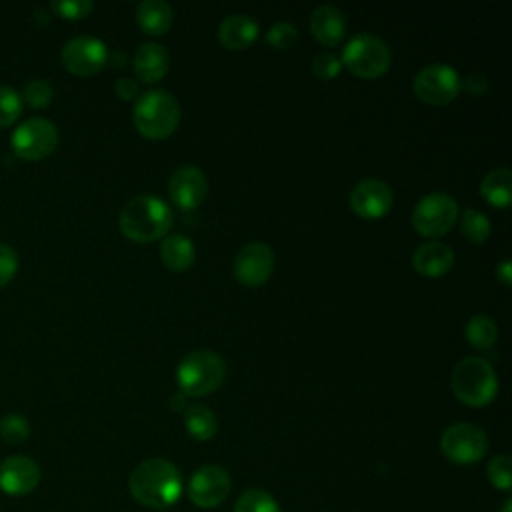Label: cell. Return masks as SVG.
I'll use <instances>...</instances> for the list:
<instances>
[{
	"label": "cell",
	"mask_w": 512,
	"mask_h": 512,
	"mask_svg": "<svg viewBox=\"0 0 512 512\" xmlns=\"http://www.w3.org/2000/svg\"><path fill=\"white\" fill-rule=\"evenodd\" d=\"M488 480L494 488L508 492L512 486V460L508 454H498L488 462Z\"/></svg>",
	"instance_id": "cell-28"
},
{
	"label": "cell",
	"mask_w": 512,
	"mask_h": 512,
	"mask_svg": "<svg viewBox=\"0 0 512 512\" xmlns=\"http://www.w3.org/2000/svg\"><path fill=\"white\" fill-rule=\"evenodd\" d=\"M40 482V466L22 454L8 456L0 464V490L8 496L30 494Z\"/></svg>",
	"instance_id": "cell-16"
},
{
	"label": "cell",
	"mask_w": 512,
	"mask_h": 512,
	"mask_svg": "<svg viewBox=\"0 0 512 512\" xmlns=\"http://www.w3.org/2000/svg\"><path fill=\"white\" fill-rule=\"evenodd\" d=\"M168 194L182 210L198 208L208 196L206 174L198 166H182L174 170L168 182Z\"/></svg>",
	"instance_id": "cell-15"
},
{
	"label": "cell",
	"mask_w": 512,
	"mask_h": 512,
	"mask_svg": "<svg viewBox=\"0 0 512 512\" xmlns=\"http://www.w3.org/2000/svg\"><path fill=\"white\" fill-rule=\"evenodd\" d=\"M460 232L468 242L484 244L490 236V220L482 212L466 208L460 218Z\"/></svg>",
	"instance_id": "cell-27"
},
{
	"label": "cell",
	"mask_w": 512,
	"mask_h": 512,
	"mask_svg": "<svg viewBox=\"0 0 512 512\" xmlns=\"http://www.w3.org/2000/svg\"><path fill=\"white\" fill-rule=\"evenodd\" d=\"M186 396L184 394H178V396H172L170 398V406L174 408V410H180V408H186V400H184Z\"/></svg>",
	"instance_id": "cell-39"
},
{
	"label": "cell",
	"mask_w": 512,
	"mask_h": 512,
	"mask_svg": "<svg viewBox=\"0 0 512 512\" xmlns=\"http://www.w3.org/2000/svg\"><path fill=\"white\" fill-rule=\"evenodd\" d=\"M52 96H54V90L52 86L46 82V80H40V78H34V80H28L22 88V94L20 98L32 106V108H44L52 102Z\"/></svg>",
	"instance_id": "cell-29"
},
{
	"label": "cell",
	"mask_w": 512,
	"mask_h": 512,
	"mask_svg": "<svg viewBox=\"0 0 512 512\" xmlns=\"http://www.w3.org/2000/svg\"><path fill=\"white\" fill-rule=\"evenodd\" d=\"M454 396L472 408L488 406L498 394V376L494 368L480 356L462 358L450 376Z\"/></svg>",
	"instance_id": "cell-3"
},
{
	"label": "cell",
	"mask_w": 512,
	"mask_h": 512,
	"mask_svg": "<svg viewBox=\"0 0 512 512\" xmlns=\"http://www.w3.org/2000/svg\"><path fill=\"white\" fill-rule=\"evenodd\" d=\"M480 194L496 208H508L512 200V172L508 168L490 170L480 182Z\"/></svg>",
	"instance_id": "cell-23"
},
{
	"label": "cell",
	"mask_w": 512,
	"mask_h": 512,
	"mask_svg": "<svg viewBox=\"0 0 512 512\" xmlns=\"http://www.w3.org/2000/svg\"><path fill=\"white\" fill-rule=\"evenodd\" d=\"M296 40H298V30L292 22H276L266 32V42L274 50H288L296 44Z\"/></svg>",
	"instance_id": "cell-32"
},
{
	"label": "cell",
	"mask_w": 512,
	"mask_h": 512,
	"mask_svg": "<svg viewBox=\"0 0 512 512\" xmlns=\"http://www.w3.org/2000/svg\"><path fill=\"white\" fill-rule=\"evenodd\" d=\"M346 18L342 10H338L332 4L318 6L310 16V32L312 36L326 48H332L342 42L346 36Z\"/></svg>",
	"instance_id": "cell-18"
},
{
	"label": "cell",
	"mask_w": 512,
	"mask_h": 512,
	"mask_svg": "<svg viewBox=\"0 0 512 512\" xmlns=\"http://www.w3.org/2000/svg\"><path fill=\"white\" fill-rule=\"evenodd\" d=\"M128 488L140 504L150 508H166L180 498L182 476L170 460L148 458L132 470Z\"/></svg>",
	"instance_id": "cell-1"
},
{
	"label": "cell",
	"mask_w": 512,
	"mask_h": 512,
	"mask_svg": "<svg viewBox=\"0 0 512 512\" xmlns=\"http://www.w3.org/2000/svg\"><path fill=\"white\" fill-rule=\"evenodd\" d=\"M30 424L22 414H8L0 420V436L8 444H20L28 438Z\"/></svg>",
	"instance_id": "cell-31"
},
{
	"label": "cell",
	"mask_w": 512,
	"mask_h": 512,
	"mask_svg": "<svg viewBox=\"0 0 512 512\" xmlns=\"http://www.w3.org/2000/svg\"><path fill=\"white\" fill-rule=\"evenodd\" d=\"M458 220V204L446 192H430L412 210V228L426 238H440Z\"/></svg>",
	"instance_id": "cell-7"
},
{
	"label": "cell",
	"mask_w": 512,
	"mask_h": 512,
	"mask_svg": "<svg viewBox=\"0 0 512 512\" xmlns=\"http://www.w3.org/2000/svg\"><path fill=\"white\" fill-rule=\"evenodd\" d=\"M440 450L454 464H474L486 454L488 438L480 426L456 422L442 432Z\"/></svg>",
	"instance_id": "cell-10"
},
{
	"label": "cell",
	"mask_w": 512,
	"mask_h": 512,
	"mask_svg": "<svg viewBox=\"0 0 512 512\" xmlns=\"http://www.w3.org/2000/svg\"><path fill=\"white\" fill-rule=\"evenodd\" d=\"M160 260L172 272H186L196 260L194 242L184 234H168L160 244Z\"/></svg>",
	"instance_id": "cell-21"
},
{
	"label": "cell",
	"mask_w": 512,
	"mask_h": 512,
	"mask_svg": "<svg viewBox=\"0 0 512 512\" xmlns=\"http://www.w3.org/2000/svg\"><path fill=\"white\" fill-rule=\"evenodd\" d=\"M340 62L348 68L354 76L364 80L380 78L392 62V54L388 44L370 32H360L348 40L342 50Z\"/></svg>",
	"instance_id": "cell-6"
},
{
	"label": "cell",
	"mask_w": 512,
	"mask_h": 512,
	"mask_svg": "<svg viewBox=\"0 0 512 512\" xmlns=\"http://www.w3.org/2000/svg\"><path fill=\"white\" fill-rule=\"evenodd\" d=\"M274 252L264 242H248L234 258V276L248 288L262 286L274 272Z\"/></svg>",
	"instance_id": "cell-13"
},
{
	"label": "cell",
	"mask_w": 512,
	"mask_h": 512,
	"mask_svg": "<svg viewBox=\"0 0 512 512\" xmlns=\"http://www.w3.org/2000/svg\"><path fill=\"white\" fill-rule=\"evenodd\" d=\"M62 66L76 76H94L108 60V50L94 36H76L62 46Z\"/></svg>",
	"instance_id": "cell-11"
},
{
	"label": "cell",
	"mask_w": 512,
	"mask_h": 512,
	"mask_svg": "<svg viewBox=\"0 0 512 512\" xmlns=\"http://www.w3.org/2000/svg\"><path fill=\"white\" fill-rule=\"evenodd\" d=\"M174 222L172 208L150 194L128 200L120 210V232L138 244H148L168 236Z\"/></svg>",
	"instance_id": "cell-2"
},
{
	"label": "cell",
	"mask_w": 512,
	"mask_h": 512,
	"mask_svg": "<svg viewBox=\"0 0 512 512\" xmlns=\"http://www.w3.org/2000/svg\"><path fill=\"white\" fill-rule=\"evenodd\" d=\"M466 340L478 348V350H488L494 346V342L498 340V326L496 322L486 316V314H474L468 322H466Z\"/></svg>",
	"instance_id": "cell-25"
},
{
	"label": "cell",
	"mask_w": 512,
	"mask_h": 512,
	"mask_svg": "<svg viewBox=\"0 0 512 512\" xmlns=\"http://www.w3.org/2000/svg\"><path fill=\"white\" fill-rule=\"evenodd\" d=\"M500 512H512V500H506L504 502V506H502V510Z\"/></svg>",
	"instance_id": "cell-40"
},
{
	"label": "cell",
	"mask_w": 512,
	"mask_h": 512,
	"mask_svg": "<svg viewBox=\"0 0 512 512\" xmlns=\"http://www.w3.org/2000/svg\"><path fill=\"white\" fill-rule=\"evenodd\" d=\"M234 512H282L276 498L260 488H248L234 504Z\"/></svg>",
	"instance_id": "cell-26"
},
{
	"label": "cell",
	"mask_w": 512,
	"mask_h": 512,
	"mask_svg": "<svg viewBox=\"0 0 512 512\" xmlns=\"http://www.w3.org/2000/svg\"><path fill=\"white\" fill-rule=\"evenodd\" d=\"M340 70H342V62L332 52H320L312 60V74L320 80H332L340 74Z\"/></svg>",
	"instance_id": "cell-34"
},
{
	"label": "cell",
	"mask_w": 512,
	"mask_h": 512,
	"mask_svg": "<svg viewBox=\"0 0 512 512\" xmlns=\"http://www.w3.org/2000/svg\"><path fill=\"white\" fill-rule=\"evenodd\" d=\"M394 202L392 188L378 178L360 180L348 194V204L354 214L366 220L382 218L390 212Z\"/></svg>",
	"instance_id": "cell-14"
},
{
	"label": "cell",
	"mask_w": 512,
	"mask_h": 512,
	"mask_svg": "<svg viewBox=\"0 0 512 512\" xmlns=\"http://www.w3.org/2000/svg\"><path fill=\"white\" fill-rule=\"evenodd\" d=\"M18 254L12 246L0 244V288H4L18 272Z\"/></svg>",
	"instance_id": "cell-35"
},
{
	"label": "cell",
	"mask_w": 512,
	"mask_h": 512,
	"mask_svg": "<svg viewBox=\"0 0 512 512\" xmlns=\"http://www.w3.org/2000/svg\"><path fill=\"white\" fill-rule=\"evenodd\" d=\"M50 8L56 16L64 20H80L92 12L94 2L92 0H54Z\"/></svg>",
	"instance_id": "cell-33"
},
{
	"label": "cell",
	"mask_w": 512,
	"mask_h": 512,
	"mask_svg": "<svg viewBox=\"0 0 512 512\" xmlns=\"http://www.w3.org/2000/svg\"><path fill=\"white\" fill-rule=\"evenodd\" d=\"M114 92L120 100H134L136 96H140V90H138V84L132 80V78H118L116 84H114Z\"/></svg>",
	"instance_id": "cell-37"
},
{
	"label": "cell",
	"mask_w": 512,
	"mask_h": 512,
	"mask_svg": "<svg viewBox=\"0 0 512 512\" xmlns=\"http://www.w3.org/2000/svg\"><path fill=\"white\" fill-rule=\"evenodd\" d=\"M226 376L224 360L212 350H192L188 352L178 368H176V382L184 396L200 398L212 394L220 388Z\"/></svg>",
	"instance_id": "cell-5"
},
{
	"label": "cell",
	"mask_w": 512,
	"mask_h": 512,
	"mask_svg": "<svg viewBox=\"0 0 512 512\" xmlns=\"http://www.w3.org/2000/svg\"><path fill=\"white\" fill-rule=\"evenodd\" d=\"M260 26L248 14H230L218 26V40L228 50H246L258 38Z\"/></svg>",
	"instance_id": "cell-20"
},
{
	"label": "cell",
	"mask_w": 512,
	"mask_h": 512,
	"mask_svg": "<svg viewBox=\"0 0 512 512\" xmlns=\"http://www.w3.org/2000/svg\"><path fill=\"white\" fill-rule=\"evenodd\" d=\"M452 264H454L452 248L438 240H428L420 244L412 254L414 270L426 278H440L448 274Z\"/></svg>",
	"instance_id": "cell-17"
},
{
	"label": "cell",
	"mask_w": 512,
	"mask_h": 512,
	"mask_svg": "<svg viewBox=\"0 0 512 512\" xmlns=\"http://www.w3.org/2000/svg\"><path fill=\"white\" fill-rule=\"evenodd\" d=\"M460 84H464V90H466L470 96H482V94L488 90V80H486V76L480 74V72H470V74L464 78V82H460Z\"/></svg>",
	"instance_id": "cell-36"
},
{
	"label": "cell",
	"mask_w": 512,
	"mask_h": 512,
	"mask_svg": "<svg viewBox=\"0 0 512 512\" xmlns=\"http://www.w3.org/2000/svg\"><path fill=\"white\" fill-rule=\"evenodd\" d=\"M22 112V98L14 88L0 86V128H6L18 120Z\"/></svg>",
	"instance_id": "cell-30"
},
{
	"label": "cell",
	"mask_w": 512,
	"mask_h": 512,
	"mask_svg": "<svg viewBox=\"0 0 512 512\" xmlns=\"http://www.w3.org/2000/svg\"><path fill=\"white\" fill-rule=\"evenodd\" d=\"M168 66H170V56L166 48L156 42L140 44L132 60L134 74L144 84H154L162 80L168 72Z\"/></svg>",
	"instance_id": "cell-19"
},
{
	"label": "cell",
	"mask_w": 512,
	"mask_h": 512,
	"mask_svg": "<svg viewBox=\"0 0 512 512\" xmlns=\"http://www.w3.org/2000/svg\"><path fill=\"white\" fill-rule=\"evenodd\" d=\"M10 144L20 160L38 162L56 150L58 130L46 118H28L12 132Z\"/></svg>",
	"instance_id": "cell-8"
},
{
	"label": "cell",
	"mask_w": 512,
	"mask_h": 512,
	"mask_svg": "<svg viewBox=\"0 0 512 512\" xmlns=\"http://www.w3.org/2000/svg\"><path fill=\"white\" fill-rule=\"evenodd\" d=\"M172 6L164 0H144L138 4L136 22L142 32L150 36H162L172 26Z\"/></svg>",
	"instance_id": "cell-22"
},
{
	"label": "cell",
	"mask_w": 512,
	"mask_h": 512,
	"mask_svg": "<svg viewBox=\"0 0 512 512\" xmlns=\"http://www.w3.org/2000/svg\"><path fill=\"white\" fill-rule=\"evenodd\" d=\"M496 278H498L504 286H510V282H512V266H510L508 260L500 262V266L496 268Z\"/></svg>",
	"instance_id": "cell-38"
},
{
	"label": "cell",
	"mask_w": 512,
	"mask_h": 512,
	"mask_svg": "<svg viewBox=\"0 0 512 512\" xmlns=\"http://www.w3.org/2000/svg\"><path fill=\"white\" fill-rule=\"evenodd\" d=\"M230 486V476L222 466L204 464L192 474L188 482V496L198 508H216L228 498Z\"/></svg>",
	"instance_id": "cell-12"
},
{
	"label": "cell",
	"mask_w": 512,
	"mask_h": 512,
	"mask_svg": "<svg viewBox=\"0 0 512 512\" xmlns=\"http://www.w3.org/2000/svg\"><path fill=\"white\" fill-rule=\"evenodd\" d=\"M132 118L144 138L164 140L180 124V104L166 90H148L138 96Z\"/></svg>",
	"instance_id": "cell-4"
},
{
	"label": "cell",
	"mask_w": 512,
	"mask_h": 512,
	"mask_svg": "<svg viewBox=\"0 0 512 512\" xmlns=\"http://www.w3.org/2000/svg\"><path fill=\"white\" fill-rule=\"evenodd\" d=\"M184 426L188 434L200 442L212 440L218 432L216 414L204 404H188L184 408Z\"/></svg>",
	"instance_id": "cell-24"
},
{
	"label": "cell",
	"mask_w": 512,
	"mask_h": 512,
	"mask_svg": "<svg viewBox=\"0 0 512 512\" xmlns=\"http://www.w3.org/2000/svg\"><path fill=\"white\" fill-rule=\"evenodd\" d=\"M460 76L458 72L442 62H434L424 66L412 80V90L418 100L432 106L450 104L460 92Z\"/></svg>",
	"instance_id": "cell-9"
}]
</instances>
